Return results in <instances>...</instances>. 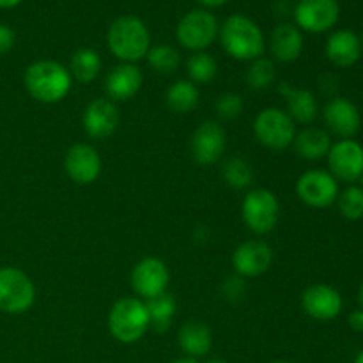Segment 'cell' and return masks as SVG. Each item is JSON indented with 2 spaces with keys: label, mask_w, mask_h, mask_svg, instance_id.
<instances>
[{
  "label": "cell",
  "mask_w": 363,
  "mask_h": 363,
  "mask_svg": "<svg viewBox=\"0 0 363 363\" xmlns=\"http://www.w3.org/2000/svg\"><path fill=\"white\" fill-rule=\"evenodd\" d=\"M14 43H16V34H14L13 28L0 23V55L9 53L14 48Z\"/></svg>",
  "instance_id": "e575fe53"
},
{
  "label": "cell",
  "mask_w": 363,
  "mask_h": 363,
  "mask_svg": "<svg viewBox=\"0 0 363 363\" xmlns=\"http://www.w3.org/2000/svg\"><path fill=\"white\" fill-rule=\"evenodd\" d=\"M323 119L330 133L340 137V140L353 138L360 131L362 116L358 106L346 98H332L325 105Z\"/></svg>",
  "instance_id": "2e32d148"
},
{
  "label": "cell",
  "mask_w": 363,
  "mask_h": 363,
  "mask_svg": "<svg viewBox=\"0 0 363 363\" xmlns=\"http://www.w3.org/2000/svg\"><path fill=\"white\" fill-rule=\"evenodd\" d=\"M330 174L337 181L354 183L363 176V147L353 138L332 144L328 152Z\"/></svg>",
  "instance_id": "8fae6325"
},
{
  "label": "cell",
  "mask_w": 363,
  "mask_h": 363,
  "mask_svg": "<svg viewBox=\"0 0 363 363\" xmlns=\"http://www.w3.org/2000/svg\"><path fill=\"white\" fill-rule=\"evenodd\" d=\"M340 16L337 0H298L294 7L296 27L311 34H323L335 27Z\"/></svg>",
  "instance_id": "9c48e42d"
},
{
  "label": "cell",
  "mask_w": 363,
  "mask_h": 363,
  "mask_svg": "<svg viewBox=\"0 0 363 363\" xmlns=\"http://www.w3.org/2000/svg\"><path fill=\"white\" fill-rule=\"evenodd\" d=\"M254 133L261 145L272 151H282L293 145L296 137V123L284 110L264 108L255 117Z\"/></svg>",
  "instance_id": "ba28073f"
},
{
  "label": "cell",
  "mask_w": 363,
  "mask_h": 363,
  "mask_svg": "<svg viewBox=\"0 0 363 363\" xmlns=\"http://www.w3.org/2000/svg\"><path fill=\"white\" fill-rule=\"evenodd\" d=\"M177 344H179L181 351L188 358L197 360V358L206 357L211 351V330L202 321H186L181 326L179 335H177Z\"/></svg>",
  "instance_id": "7402d4cb"
},
{
  "label": "cell",
  "mask_w": 363,
  "mask_h": 363,
  "mask_svg": "<svg viewBox=\"0 0 363 363\" xmlns=\"http://www.w3.org/2000/svg\"><path fill=\"white\" fill-rule=\"evenodd\" d=\"M296 194L311 208H328L339 197V183L330 172L321 169L307 170L296 183Z\"/></svg>",
  "instance_id": "30bf717a"
},
{
  "label": "cell",
  "mask_w": 363,
  "mask_h": 363,
  "mask_svg": "<svg viewBox=\"0 0 363 363\" xmlns=\"http://www.w3.org/2000/svg\"><path fill=\"white\" fill-rule=\"evenodd\" d=\"M220 25L215 14L206 9L188 11L176 27V39L191 52H204L218 38Z\"/></svg>",
  "instance_id": "8992f818"
},
{
  "label": "cell",
  "mask_w": 363,
  "mask_h": 363,
  "mask_svg": "<svg viewBox=\"0 0 363 363\" xmlns=\"http://www.w3.org/2000/svg\"><path fill=\"white\" fill-rule=\"evenodd\" d=\"M273 363H291V362H287V360H277V362H273Z\"/></svg>",
  "instance_id": "ee69618b"
},
{
  "label": "cell",
  "mask_w": 363,
  "mask_h": 363,
  "mask_svg": "<svg viewBox=\"0 0 363 363\" xmlns=\"http://www.w3.org/2000/svg\"><path fill=\"white\" fill-rule=\"evenodd\" d=\"M106 45L117 59L133 64L144 59L151 50V34H149L147 25L140 18L133 14H124L110 25Z\"/></svg>",
  "instance_id": "3957f363"
},
{
  "label": "cell",
  "mask_w": 363,
  "mask_h": 363,
  "mask_svg": "<svg viewBox=\"0 0 363 363\" xmlns=\"http://www.w3.org/2000/svg\"><path fill=\"white\" fill-rule=\"evenodd\" d=\"M35 286L30 277L18 268H0V312L23 314L34 305Z\"/></svg>",
  "instance_id": "52a82bcc"
},
{
  "label": "cell",
  "mask_w": 363,
  "mask_h": 363,
  "mask_svg": "<svg viewBox=\"0 0 363 363\" xmlns=\"http://www.w3.org/2000/svg\"><path fill=\"white\" fill-rule=\"evenodd\" d=\"M347 323H350V326L354 330V332L363 333V311L362 308H357V311L351 312L350 318H347Z\"/></svg>",
  "instance_id": "d590c367"
},
{
  "label": "cell",
  "mask_w": 363,
  "mask_h": 363,
  "mask_svg": "<svg viewBox=\"0 0 363 363\" xmlns=\"http://www.w3.org/2000/svg\"><path fill=\"white\" fill-rule=\"evenodd\" d=\"M222 177L234 190H247V188H250L252 181H254V172H252V167L243 158L234 156V158H229L223 163Z\"/></svg>",
  "instance_id": "f546056e"
},
{
  "label": "cell",
  "mask_w": 363,
  "mask_h": 363,
  "mask_svg": "<svg viewBox=\"0 0 363 363\" xmlns=\"http://www.w3.org/2000/svg\"><path fill=\"white\" fill-rule=\"evenodd\" d=\"M199 2L206 7H220L223 6V4L229 2V0H199Z\"/></svg>",
  "instance_id": "74e56055"
},
{
  "label": "cell",
  "mask_w": 363,
  "mask_h": 363,
  "mask_svg": "<svg viewBox=\"0 0 363 363\" xmlns=\"http://www.w3.org/2000/svg\"><path fill=\"white\" fill-rule=\"evenodd\" d=\"M243 112V99L236 92H223L216 99V113L220 119L223 121H233L241 116Z\"/></svg>",
  "instance_id": "d6a6232c"
},
{
  "label": "cell",
  "mask_w": 363,
  "mask_h": 363,
  "mask_svg": "<svg viewBox=\"0 0 363 363\" xmlns=\"http://www.w3.org/2000/svg\"><path fill=\"white\" fill-rule=\"evenodd\" d=\"M119 121L121 117L116 103L110 101L108 98H99L87 105L82 116V126L89 137L94 140H103L116 133Z\"/></svg>",
  "instance_id": "e0dca14e"
},
{
  "label": "cell",
  "mask_w": 363,
  "mask_h": 363,
  "mask_svg": "<svg viewBox=\"0 0 363 363\" xmlns=\"http://www.w3.org/2000/svg\"><path fill=\"white\" fill-rule=\"evenodd\" d=\"M101 57L92 48H80L73 53L69 62V74L80 84H91L101 71Z\"/></svg>",
  "instance_id": "484cf974"
},
{
  "label": "cell",
  "mask_w": 363,
  "mask_h": 363,
  "mask_svg": "<svg viewBox=\"0 0 363 363\" xmlns=\"http://www.w3.org/2000/svg\"><path fill=\"white\" fill-rule=\"evenodd\" d=\"M108 330L116 340L135 344L147 333L149 312L140 298H121L108 314Z\"/></svg>",
  "instance_id": "277c9868"
},
{
  "label": "cell",
  "mask_w": 363,
  "mask_h": 363,
  "mask_svg": "<svg viewBox=\"0 0 363 363\" xmlns=\"http://www.w3.org/2000/svg\"><path fill=\"white\" fill-rule=\"evenodd\" d=\"M354 363H363V351L357 354V358H354Z\"/></svg>",
  "instance_id": "b9f144b4"
},
{
  "label": "cell",
  "mask_w": 363,
  "mask_h": 363,
  "mask_svg": "<svg viewBox=\"0 0 363 363\" xmlns=\"http://www.w3.org/2000/svg\"><path fill=\"white\" fill-rule=\"evenodd\" d=\"M23 84L35 101L52 105L69 94L73 78L69 69L57 60H35L25 71Z\"/></svg>",
  "instance_id": "6da1fadb"
},
{
  "label": "cell",
  "mask_w": 363,
  "mask_h": 363,
  "mask_svg": "<svg viewBox=\"0 0 363 363\" xmlns=\"http://www.w3.org/2000/svg\"><path fill=\"white\" fill-rule=\"evenodd\" d=\"M165 101L176 113H188L199 103V89L190 80H177L167 89Z\"/></svg>",
  "instance_id": "4316f807"
},
{
  "label": "cell",
  "mask_w": 363,
  "mask_h": 363,
  "mask_svg": "<svg viewBox=\"0 0 363 363\" xmlns=\"http://www.w3.org/2000/svg\"><path fill=\"white\" fill-rule=\"evenodd\" d=\"M218 38L223 50L238 60L252 62V60L262 57L266 50L264 34H262L261 27L245 14H233L227 18L220 27Z\"/></svg>",
  "instance_id": "7a4b0ae2"
},
{
  "label": "cell",
  "mask_w": 363,
  "mask_h": 363,
  "mask_svg": "<svg viewBox=\"0 0 363 363\" xmlns=\"http://www.w3.org/2000/svg\"><path fill=\"white\" fill-rule=\"evenodd\" d=\"M342 296L328 284H314L301 294V307L315 321H332L342 312Z\"/></svg>",
  "instance_id": "9a60e30c"
},
{
  "label": "cell",
  "mask_w": 363,
  "mask_h": 363,
  "mask_svg": "<svg viewBox=\"0 0 363 363\" xmlns=\"http://www.w3.org/2000/svg\"><path fill=\"white\" fill-rule=\"evenodd\" d=\"M103 169L99 152L89 144L71 145L64 156V170L77 184H91L99 177Z\"/></svg>",
  "instance_id": "5bb4252c"
},
{
  "label": "cell",
  "mask_w": 363,
  "mask_h": 363,
  "mask_svg": "<svg viewBox=\"0 0 363 363\" xmlns=\"http://www.w3.org/2000/svg\"><path fill=\"white\" fill-rule=\"evenodd\" d=\"M170 363H199V362L194 360V358L183 357V358H177V360H174V362H170Z\"/></svg>",
  "instance_id": "f35d334b"
},
{
  "label": "cell",
  "mask_w": 363,
  "mask_h": 363,
  "mask_svg": "<svg viewBox=\"0 0 363 363\" xmlns=\"http://www.w3.org/2000/svg\"><path fill=\"white\" fill-rule=\"evenodd\" d=\"M186 73L191 84L204 85L215 80L218 73V64L215 57L206 52H195L186 62Z\"/></svg>",
  "instance_id": "83f0119b"
},
{
  "label": "cell",
  "mask_w": 363,
  "mask_h": 363,
  "mask_svg": "<svg viewBox=\"0 0 363 363\" xmlns=\"http://www.w3.org/2000/svg\"><path fill=\"white\" fill-rule=\"evenodd\" d=\"M287 98V113L294 123L311 124L319 113L318 98L307 89H291Z\"/></svg>",
  "instance_id": "cb8c5ba5"
},
{
  "label": "cell",
  "mask_w": 363,
  "mask_h": 363,
  "mask_svg": "<svg viewBox=\"0 0 363 363\" xmlns=\"http://www.w3.org/2000/svg\"><path fill=\"white\" fill-rule=\"evenodd\" d=\"M358 303H360V308L363 311V282H362L360 289H358Z\"/></svg>",
  "instance_id": "ab89813d"
},
{
  "label": "cell",
  "mask_w": 363,
  "mask_h": 363,
  "mask_svg": "<svg viewBox=\"0 0 363 363\" xmlns=\"http://www.w3.org/2000/svg\"><path fill=\"white\" fill-rule=\"evenodd\" d=\"M145 57H147L149 66L160 74L176 73L181 64V53L170 45L152 46Z\"/></svg>",
  "instance_id": "f1b7e54d"
},
{
  "label": "cell",
  "mask_w": 363,
  "mask_h": 363,
  "mask_svg": "<svg viewBox=\"0 0 363 363\" xmlns=\"http://www.w3.org/2000/svg\"><path fill=\"white\" fill-rule=\"evenodd\" d=\"M206 363H227L225 360H223V358H218V357H215V358H209L208 362Z\"/></svg>",
  "instance_id": "60d3db41"
},
{
  "label": "cell",
  "mask_w": 363,
  "mask_h": 363,
  "mask_svg": "<svg viewBox=\"0 0 363 363\" xmlns=\"http://www.w3.org/2000/svg\"><path fill=\"white\" fill-rule=\"evenodd\" d=\"M273 250L266 241L248 240L233 254V266L240 277H259L272 268Z\"/></svg>",
  "instance_id": "ac0fdd59"
},
{
  "label": "cell",
  "mask_w": 363,
  "mask_h": 363,
  "mask_svg": "<svg viewBox=\"0 0 363 363\" xmlns=\"http://www.w3.org/2000/svg\"><path fill=\"white\" fill-rule=\"evenodd\" d=\"M326 57L337 67H351L360 60L362 57V41L353 30L333 32L326 41Z\"/></svg>",
  "instance_id": "ffe728a7"
},
{
  "label": "cell",
  "mask_w": 363,
  "mask_h": 363,
  "mask_svg": "<svg viewBox=\"0 0 363 363\" xmlns=\"http://www.w3.org/2000/svg\"><path fill=\"white\" fill-rule=\"evenodd\" d=\"M142 82H144V74L135 64H119L105 78L106 98L113 103L131 99L140 91Z\"/></svg>",
  "instance_id": "d6986e66"
},
{
  "label": "cell",
  "mask_w": 363,
  "mask_h": 363,
  "mask_svg": "<svg viewBox=\"0 0 363 363\" xmlns=\"http://www.w3.org/2000/svg\"><path fill=\"white\" fill-rule=\"evenodd\" d=\"M241 215L248 230L257 236L272 233L280 218L279 199L266 188L250 190L245 195L243 204H241Z\"/></svg>",
  "instance_id": "5b68a950"
},
{
  "label": "cell",
  "mask_w": 363,
  "mask_h": 363,
  "mask_svg": "<svg viewBox=\"0 0 363 363\" xmlns=\"http://www.w3.org/2000/svg\"><path fill=\"white\" fill-rule=\"evenodd\" d=\"M332 147V138L326 130L321 128H305L303 131L296 133L293 140V149L301 160L307 162H318V160L326 158Z\"/></svg>",
  "instance_id": "603a6c76"
},
{
  "label": "cell",
  "mask_w": 363,
  "mask_h": 363,
  "mask_svg": "<svg viewBox=\"0 0 363 363\" xmlns=\"http://www.w3.org/2000/svg\"><path fill=\"white\" fill-rule=\"evenodd\" d=\"M225 130L216 121H206L194 131L190 140L191 156L201 165H215L225 152Z\"/></svg>",
  "instance_id": "4fadbf2b"
},
{
  "label": "cell",
  "mask_w": 363,
  "mask_h": 363,
  "mask_svg": "<svg viewBox=\"0 0 363 363\" xmlns=\"http://www.w3.org/2000/svg\"><path fill=\"white\" fill-rule=\"evenodd\" d=\"M245 282L243 277H230L225 284H223V294H225L227 300L238 301L245 296Z\"/></svg>",
  "instance_id": "836d02e7"
},
{
  "label": "cell",
  "mask_w": 363,
  "mask_h": 363,
  "mask_svg": "<svg viewBox=\"0 0 363 363\" xmlns=\"http://www.w3.org/2000/svg\"><path fill=\"white\" fill-rule=\"evenodd\" d=\"M275 64L269 59H264V57L252 60L247 69V84L254 91H264V89H268L275 82Z\"/></svg>",
  "instance_id": "4dcf8cb0"
},
{
  "label": "cell",
  "mask_w": 363,
  "mask_h": 363,
  "mask_svg": "<svg viewBox=\"0 0 363 363\" xmlns=\"http://www.w3.org/2000/svg\"><path fill=\"white\" fill-rule=\"evenodd\" d=\"M23 0H0V9H14L18 7Z\"/></svg>",
  "instance_id": "8d00e7d4"
},
{
  "label": "cell",
  "mask_w": 363,
  "mask_h": 363,
  "mask_svg": "<svg viewBox=\"0 0 363 363\" xmlns=\"http://www.w3.org/2000/svg\"><path fill=\"white\" fill-rule=\"evenodd\" d=\"M269 50L279 62H294L303 52L301 30L293 23L277 25L269 39Z\"/></svg>",
  "instance_id": "44dd1931"
},
{
  "label": "cell",
  "mask_w": 363,
  "mask_h": 363,
  "mask_svg": "<svg viewBox=\"0 0 363 363\" xmlns=\"http://www.w3.org/2000/svg\"><path fill=\"white\" fill-rule=\"evenodd\" d=\"M339 211L347 220L363 218V190L360 186H347L337 197Z\"/></svg>",
  "instance_id": "1f68e13d"
},
{
  "label": "cell",
  "mask_w": 363,
  "mask_h": 363,
  "mask_svg": "<svg viewBox=\"0 0 363 363\" xmlns=\"http://www.w3.org/2000/svg\"><path fill=\"white\" fill-rule=\"evenodd\" d=\"M358 181H360V184H358V186H360L362 188V190H363V176L360 177V179H358Z\"/></svg>",
  "instance_id": "7bdbcfd3"
},
{
  "label": "cell",
  "mask_w": 363,
  "mask_h": 363,
  "mask_svg": "<svg viewBox=\"0 0 363 363\" xmlns=\"http://www.w3.org/2000/svg\"><path fill=\"white\" fill-rule=\"evenodd\" d=\"M145 307L149 312V328L156 333H163L170 328L174 318H176V300L172 294L163 293L160 296L151 298L145 301Z\"/></svg>",
  "instance_id": "d4e9b609"
},
{
  "label": "cell",
  "mask_w": 363,
  "mask_h": 363,
  "mask_svg": "<svg viewBox=\"0 0 363 363\" xmlns=\"http://www.w3.org/2000/svg\"><path fill=\"white\" fill-rule=\"evenodd\" d=\"M362 48H363V38H362Z\"/></svg>",
  "instance_id": "f6af8a7d"
},
{
  "label": "cell",
  "mask_w": 363,
  "mask_h": 363,
  "mask_svg": "<svg viewBox=\"0 0 363 363\" xmlns=\"http://www.w3.org/2000/svg\"><path fill=\"white\" fill-rule=\"evenodd\" d=\"M170 273L165 262L156 257H145L137 262L131 272V287L142 300H151L167 293Z\"/></svg>",
  "instance_id": "7c38bea8"
}]
</instances>
